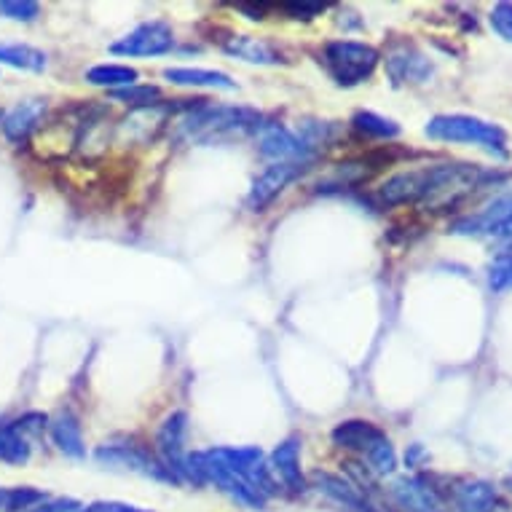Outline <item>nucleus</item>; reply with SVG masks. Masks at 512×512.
I'll return each instance as SVG.
<instances>
[{"instance_id": "nucleus-1", "label": "nucleus", "mask_w": 512, "mask_h": 512, "mask_svg": "<svg viewBox=\"0 0 512 512\" xmlns=\"http://www.w3.org/2000/svg\"><path fill=\"white\" fill-rule=\"evenodd\" d=\"M263 124L261 113L247 105H199L177 118V137L188 145H218L244 137Z\"/></svg>"}, {"instance_id": "nucleus-2", "label": "nucleus", "mask_w": 512, "mask_h": 512, "mask_svg": "<svg viewBox=\"0 0 512 512\" xmlns=\"http://www.w3.org/2000/svg\"><path fill=\"white\" fill-rule=\"evenodd\" d=\"M424 135L437 143H462V145H478L488 151L496 159H507L510 148H507V132L499 124L483 121L478 116H464V113H445L435 116L424 126Z\"/></svg>"}, {"instance_id": "nucleus-3", "label": "nucleus", "mask_w": 512, "mask_h": 512, "mask_svg": "<svg viewBox=\"0 0 512 512\" xmlns=\"http://www.w3.org/2000/svg\"><path fill=\"white\" fill-rule=\"evenodd\" d=\"M378 51L362 41H330L322 49V68L344 89L365 84L378 68Z\"/></svg>"}, {"instance_id": "nucleus-4", "label": "nucleus", "mask_w": 512, "mask_h": 512, "mask_svg": "<svg viewBox=\"0 0 512 512\" xmlns=\"http://www.w3.org/2000/svg\"><path fill=\"white\" fill-rule=\"evenodd\" d=\"M94 459L105 467H113V470L137 472L143 478L161 480V483H177L175 475L159 462V456H153L151 451H145L140 445L105 443L94 451Z\"/></svg>"}, {"instance_id": "nucleus-5", "label": "nucleus", "mask_w": 512, "mask_h": 512, "mask_svg": "<svg viewBox=\"0 0 512 512\" xmlns=\"http://www.w3.org/2000/svg\"><path fill=\"white\" fill-rule=\"evenodd\" d=\"M175 49V33L167 22L151 19L137 25L132 33L110 43V51L118 57H161Z\"/></svg>"}, {"instance_id": "nucleus-6", "label": "nucleus", "mask_w": 512, "mask_h": 512, "mask_svg": "<svg viewBox=\"0 0 512 512\" xmlns=\"http://www.w3.org/2000/svg\"><path fill=\"white\" fill-rule=\"evenodd\" d=\"M387 76L395 86H421L435 76V62L413 43H395L384 57Z\"/></svg>"}, {"instance_id": "nucleus-7", "label": "nucleus", "mask_w": 512, "mask_h": 512, "mask_svg": "<svg viewBox=\"0 0 512 512\" xmlns=\"http://www.w3.org/2000/svg\"><path fill=\"white\" fill-rule=\"evenodd\" d=\"M255 140H258L261 156L271 159L274 164H290V161L309 164L311 156H314V151L303 143L298 132L282 124H261L255 129Z\"/></svg>"}, {"instance_id": "nucleus-8", "label": "nucleus", "mask_w": 512, "mask_h": 512, "mask_svg": "<svg viewBox=\"0 0 512 512\" xmlns=\"http://www.w3.org/2000/svg\"><path fill=\"white\" fill-rule=\"evenodd\" d=\"M185 435H188V416L183 411L169 413L167 419L161 421L159 432H156V456L175 475L177 483H183L185 464H188Z\"/></svg>"}, {"instance_id": "nucleus-9", "label": "nucleus", "mask_w": 512, "mask_h": 512, "mask_svg": "<svg viewBox=\"0 0 512 512\" xmlns=\"http://www.w3.org/2000/svg\"><path fill=\"white\" fill-rule=\"evenodd\" d=\"M389 499L397 512H448V504L429 480L419 475H403L389 483Z\"/></svg>"}, {"instance_id": "nucleus-10", "label": "nucleus", "mask_w": 512, "mask_h": 512, "mask_svg": "<svg viewBox=\"0 0 512 512\" xmlns=\"http://www.w3.org/2000/svg\"><path fill=\"white\" fill-rule=\"evenodd\" d=\"M432 185V167H416L397 172L378 188V199L387 207H403V204H424Z\"/></svg>"}, {"instance_id": "nucleus-11", "label": "nucleus", "mask_w": 512, "mask_h": 512, "mask_svg": "<svg viewBox=\"0 0 512 512\" xmlns=\"http://www.w3.org/2000/svg\"><path fill=\"white\" fill-rule=\"evenodd\" d=\"M311 488L317 491L322 499L336 504L341 512H378L376 504L370 502L365 488H360L352 480L333 475V472H314L311 475Z\"/></svg>"}, {"instance_id": "nucleus-12", "label": "nucleus", "mask_w": 512, "mask_h": 512, "mask_svg": "<svg viewBox=\"0 0 512 512\" xmlns=\"http://www.w3.org/2000/svg\"><path fill=\"white\" fill-rule=\"evenodd\" d=\"M309 164H298V161H290V164H271L261 172V175L255 177L250 185V194H247V204H250V210L263 212L269 207L274 199H277L282 191H285L287 185L298 180V177L306 172Z\"/></svg>"}, {"instance_id": "nucleus-13", "label": "nucleus", "mask_w": 512, "mask_h": 512, "mask_svg": "<svg viewBox=\"0 0 512 512\" xmlns=\"http://www.w3.org/2000/svg\"><path fill=\"white\" fill-rule=\"evenodd\" d=\"M271 475L277 483H282L287 494H306L309 491V483H306V475L301 470V437H285L282 443L271 451Z\"/></svg>"}, {"instance_id": "nucleus-14", "label": "nucleus", "mask_w": 512, "mask_h": 512, "mask_svg": "<svg viewBox=\"0 0 512 512\" xmlns=\"http://www.w3.org/2000/svg\"><path fill=\"white\" fill-rule=\"evenodd\" d=\"M46 108H49L46 100H38V97L17 102L14 108L6 110V113L0 116V132H3V137H6L9 143L25 145L43 126Z\"/></svg>"}, {"instance_id": "nucleus-15", "label": "nucleus", "mask_w": 512, "mask_h": 512, "mask_svg": "<svg viewBox=\"0 0 512 512\" xmlns=\"http://www.w3.org/2000/svg\"><path fill=\"white\" fill-rule=\"evenodd\" d=\"M169 110L172 108L164 105V102L151 105V108L132 110L121 124H116V137L124 145L151 143V140H156V135H159L161 129H164V124H167Z\"/></svg>"}, {"instance_id": "nucleus-16", "label": "nucleus", "mask_w": 512, "mask_h": 512, "mask_svg": "<svg viewBox=\"0 0 512 512\" xmlns=\"http://www.w3.org/2000/svg\"><path fill=\"white\" fill-rule=\"evenodd\" d=\"M333 437V443L338 448H344V451H354V454H368L370 448L378 443V440H384L387 432L381 427H376L373 421L365 419H346L341 424H336V429L330 432Z\"/></svg>"}, {"instance_id": "nucleus-17", "label": "nucleus", "mask_w": 512, "mask_h": 512, "mask_svg": "<svg viewBox=\"0 0 512 512\" xmlns=\"http://www.w3.org/2000/svg\"><path fill=\"white\" fill-rule=\"evenodd\" d=\"M451 504L456 512H502L496 488L486 480H464L451 491Z\"/></svg>"}, {"instance_id": "nucleus-18", "label": "nucleus", "mask_w": 512, "mask_h": 512, "mask_svg": "<svg viewBox=\"0 0 512 512\" xmlns=\"http://www.w3.org/2000/svg\"><path fill=\"white\" fill-rule=\"evenodd\" d=\"M223 51L231 54V57L242 59V62H250V65H279L285 62L282 59V51L274 46L266 38H255V35H234L223 43Z\"/></svg>"}, {"instance_id": "nucleus-19", "label": "nucleus", "mask_w": 512, "mask_h": 512, "mask_svg": "<svg viewBox=\"0 0 512 512\" xmlns=\"http://www.w3.org/2000/svg\"><path fill=\"white\" fill-rule=\"evenodd\" d=\"M164 81L175 86H188V89H220V92H234L236 81L228 73L207 68H167Z\"/></svg>"}, {"instance_id": "nucleus-20", "label": "nucleus", "mask_w": 512, "mask_h": 512, "mask_svg": "<svg viewBox=\"0 0 512 512\" xmlns=\"http://www.w3.org/2000/svg\"><path fill=\"white\" fill-rule=\"evenodd\" d=\"M49 432H51V440L57 445L59 451L70 459H86V443H84V435H81V424L78 419L73 416L70 411H59L49 424Z\"/></svg>"}, {"instance_id": "nucleus-21", "label": "nucleus", "mask_w": 512, "mask_h": 512, "mask_svg": "<svg viewBox=\"0 0 512 512\" xmlns=\"http://www.w3.org/2000/svg\"><path fill=\"white\" fill-rule=\"evenodd\" d=\"M0 65L25 73H43L49 68V57L30 43H0Z\"/></svg>"}, {"instance_id": "nucleus-22", "label": "nucleus", "mask_w": 512, "mask_h": 512, "mask_svg": "<svg viewBox=\"0 0 512 512\" xmlns=\"http://www.w3.org/2000/svg\"><path fill=\"white\" fill-rule=\"evenodd\" d=\"M30 454H33V448L27 443V437L19 432L17 424L0 419V462L22 467L30 462Z\"/></svg>"}, {"instance_id": "nucleus-23", "label": "nucleus", "mask_w": 512, "mask_h": 512, "mask_svg": "<svg viewBox=\"0 0 512 512\" xmlns=\"http://www.w3.org/2000/svg\"><path fill=\"white\" fill-rule=\"evenodd\" d=\"M84 78L92 86H102V89L116 92V89L137 84L140 73L135 68H129V65H94V68L86 70Z\"/></svg>"}, {"instance_id": "nucleus-24", "label": "nucleus", "mask_w": 512, "mask_h": 512, "mask_svg": "<svg viewBox=\"0 0 512 512\" xmlns=\"http://www.w3.org/2000/svg\"><path fill=\"white\" fill-rule=\"evenodd\" d=\"M352 126L365 137L373 140H395L400 137V124L392 118H384L373 113V110H357L352 116Z\"/></svg>"}, {"instance_id": "nucleus-25", "label": "nucleus", "mask_w": 512, "mask_h": 512, "mask_svg": "<svg viewBox=\"0 0 512 512\" xmlns=\"http://www.w3.org/2000/svg\"><path fill=\"white\" fill-rule=\"evenodd\" d=\"M110 100L124 102V105H129L132 110L151 108V105H159L161 102V89L151 84H132V86H126V89L110 92Z\"/></svg>"}, {"instance_id": "nucleus-26", "label": "nucleus", "mask_w": 512, "mask_h": 512, "mask_svg": "<svg viewBox=\"0 0 512 512\" xmlns=\"http://www.w3.org/2000/svg\"><path fill=\"white\" fill-rule=\"evenodd\" d=\"M365 459H368L370 470L376 472V475H392L397 470V451L389 437L378 440L368 454H365Z\"/></svg>"}, {"instance_id": "nucleus-27", "label": "nucleus", "mask_w": 512, "mask_h": 512, "mask_svg": "<svg viewBox=\"0 0 512 512\" xmlns=\"http://www.w3.org/2000/svg\"><path fill=\"white\" fill-rule=\"evenodd\" d=\"M0 17L14 22H35L41 17V6L35 0H0Z\"/></svg>"}, {"instance_id": "nucleus-28", "label": "nucleus", "mask_w": 512, "mask_h": 512, "mask_svg": "<svg viewBox=\"0 0 512 512\" xmlns=\"http://www.w3.org/2000/svg\"><path fill=\"white\" fill-rule=\"evenodd\" d=\"M46 499V494L43 491H38V488H9L6 491V507L3 510L9 512H22V510H30V507H35L38 502H43Z\"/></svg>"}, {"instance_id": "nucleus-29", "label": "nucleus", "mask_w": 512, "mask_h": 512, "mask_svg": "<svg viewBox=\"0 0 512 512\" xmlns=\"http://www.w3.org/2000/svg\"><path fill=\"white\" fill-rule=\"evenodd\" d=\"M488 22H491V27H494V33L499 38L512 43V3H496L494 9H491Z\"/></svg>"}, {"instance_id": "nucleus-30", "label": "nucleus", "mask_w": 512, "mask_h": 512, "mask_svg": "<svg viewBox=\"0 0 512 512\" xmlns=\"http://www.w3.org/2000/svg\"><path fill=\"white\" fill-rule=\"evenodd\" d=\"M488 285L494 293H502V290H510L512 287V261H499L494 263V269H491V277H488Z\"/></svg>"}, {"instance_id": "nucleus-31", "label": "nucleus", "mask_w": 512, "mask_h": 512, "mask_svg": "<svg viewBox=\"0 0 512 512\" xmlns=\"http://www.w3.org/2000/svg\"><path fill=\"white\" fill-rule=\"evenodd\" d=\"M81 510V502L78 499H70V496H59V499H43L35 507L25 512H78Z\"/></svg>"}, {"instance_id": "nucleus-32", "label": "nucleus", "mask_w": 512, "mask_h": 512, "mask_svg": "<svg viewBox=\"0 0 512 512\" xmlns=\"http://www.w3.org/2000/svg\"><path fill=\"white\" fill-rule=\"evenodd\" d=\"M285 11L293 19H314L325 11V3H306V0H301V3H285Z\"/></svg>"}, {"instance_id": "nucleus-33", "label": "nucleus", "mask_w": 512, "mask_h": 512, "mask_svg": "<svg viewBox=\"0 0 512 512\" xmlns=\"http://www.w3.org/2000/svg\"><path fill=\"white\" fill-rule=\"evenodd\" d=\"M78 512H145L135 504H126V502H92V504H81V510Z\"/></svg>"}, {"instance_id": "nucleus-34", "label": "nucleus", "mask_w": 512, "mask_h": 512, "mask_svg": "<svg viewBox=\"0 0 512 512\" xmlns=\"http://www.w3.org/2000/svg\"><path fill=\"white\" fill-rule=\"evenodd\" d=\"M494 236H499V239H512V212L507 215V220H504L502 226L496 228Z\"/></svg>"}, {"instance_id": "nucleus-35", "label": "nucleus", "mask_w": 512, "mask_h": 512, "mask_svg": "<svg viewBox=\"0 0 512 512\" xmlns=\"http://www.w3.org/2000/svg\"><path fill=\"white\" fill-rule=\"evenodd\" d=\"M499 258H504V261H512V242L507 244V247H504L502 255H499Z\"/></svg>"}, {"instance_id": "nucleus-36", "label": "nucleus", "mask_w": 512, "mask_h": 512, "mask_svg": "<svg viewBox=\"0 0 512 512\" xmlns=\"http://www.w3.org/2000/svg\"><path fill=\"white\" fill-rule=\"evenodd\" d=\"M6 507V491H0V510Z\"/></svg>"}, {"instance_id": "nucleus-37", "label": "nucleus", "mask_w": 512, "mask_h": 512, "mask_svg": "<svg viewBox=\"0 0 512 512\" xmlns=\"http://www.w3.org/2000/svg\"><path fill=\"white\" fill-rule=\"evenodd\" d=\"M0 116H3V113H0Z\"/></svg>"}]
</instances>
